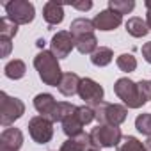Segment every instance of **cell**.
I'll return each mask as SVG.
<instances>
[{"label":"cell","instance_id":"24","mask_svg":"<svg viewBox=\"0 0 151 151\" xmlns=\"http://www.w3.org/2000/svg\"><path fill=\"white\" fill-rule=\"evenodd\" d=\"M117 151H146V147L139 139L128 135V137H123L121 144L117 146Z\"/></svg>","mask_w":151,"mask_h":151},{"label":"cell","instance_id":"6","mask_svg":"<svg viewBox=\"0 0 151 151\" xmlns=\"http://www.w3.org/2000/svg\"><path fill=\"white\" fill-rule=\"evenodd\" d=\"M4 7H6L7 18L16 25H27L36 16L34 6L30 2H27V0H11V2L4 4Z\"/></svg>","mask_w":151,"mask_h":151},{"label":"cell","instance_id":"11","mask_svg":"<svg viewBox=\"0 0 151 151\" xmlns=\"http://www.w3.org/2000/svg\"><path fill=\"white\" fill-rule=\"evenodd\" d=\"M23 146V133L18 128H6L0 135V151H20Z\"/></svg>","mask_w":151,"mask_h":151},{"label":"cell","instance_id":"9","mask_svg":"<svg viewBox=\"0 0 151 151\" xmlns=\"http://www.w3.org/2000/svg\"><path fill=\"white\" fill-rule=\"evenodd\" d=\"M52 53L57 57V59H66L73 48H77V45H75V37L68 32V30H59L53 37H52Z\"/></svg>","mask_w":151,"mask_h":151},{"label":"cell","instance_id":"1","mask_svg":"<svg viewBox=\"0 0 151 151\" xmlns=\"http://www.w3.org/2000/svg\"><path fill=\"white\" fill-rule=\"evenodd\" d=\"M34 68L37 69L39 78L46 84V86H53L59 87L60 78H62V71L59 66V59L48 52V50H41L36 57H34Z\"/></svg>","mask_w":151,"mask_h":151},{"label":"cell","instance_id":"21","mask_svg":"<svg viewBox=\"0 0 151 151\" xmlns=\"http://www.w3.org/2000/svg\"><path fill=\"white\" fill-rule=\"evenodd\" d=\"M112 57H114V53H112V50L109 46H100L91 55V62L94 66H98V68H103V66H109L112 62Z\"/></svg>","mask_w":151,"mask_h":151},{"label":"cell","instance_id":"14","mask_svg":"<svg viewBox=\"0 0 151 151\" xmlns=\"http://www.w3.org/2000/svg\"><path fill=\"white\" fill-rule=\"evenodd\" d=\"M91 146V137L87 133H80L78 137L68 139L66 142H62L60 151H89Z\"/></svg>","mask_w":151,"mask_h":151},{"label":"cell","instance_id":"8","mask_svg":"<svg viewBox=\"0 0 151 151\" xmlns=\"http://www.w3.org/2000/svg\"><path fill=\"white\" fill-rule=\"evenodd\" d=\"M78 96L86 101V105L94 107L103 101V87L93 78H82L78 87Z\"/></svg>","mask_w":151,"mask_h":151},{"label":"cell","instance_id":"13","mask_svg":"<svg viewBox=\"0 0 151 151\" xmlns=\"http://www.w3.org/2000/svg\"><path fill=\"white\" fill-rule=\"evenodd\" d=\"M80 82L82 78L78 77L77 73H64L62 78H60V84H59V91L60 94L64 96H73V94H78V87H80Z\"/></svg>","mask_w":151,"mask_h":151},{"label":"cell","instance_id":"29","mask_svg":"<svg viewBox=\"0 0 151 151\" xmlns=\"http://www.w3.org/2000/svg\"><path fill=\"white\" fill-rule=\"evenodd\" d=\"M0 45H2V57H7L11 52V39L9 37H0Z\"/></svg>","mask_w":151,"mask_h":151},{"label":"cell","instance_id":"2","mask_svg":"<svg viewBox=\"0 0 151 151\" xmlns=\"http://www.w3.org/2000/svg\"><path fill=\"white\" fill-rule=\"evenodd\" d=\"M93 109H94V119L98 121V124L119 126L126 121V116H128V109L124 105H117V103L101 101V103L94 105Z\"/></svg>","mask_w":151,"mask_h":151},{"label":"cell","instance_id":"17","mask_svg":"<svg viewBox=\"0 0 151 151\" xmlns=\"http://www.w3.org/2000/svg\"><path fill=\"white\" fill-rule=\"evenodd\" d=\"M75 45H77V50L80 53H84V55H93L98 50V39H96L94 32L75 37Z\"/></svg>","mask_w":151,"mask_h":151},{"label":"cell","instance_id":"7","mask_svg":"<svg viewBox=\"0 0 151 151\" xmlns=\"http://www.w3.org/2000/svg\"><path fill=\"white\" fill-rule=\"evenodd\" d=\"M29 133L37 144H48L53 137V123L45 116H36L29 121Z\"/></svg>","mask_w":151,"mask_h":151},{"label":"cell","instance_id":"18","mask_svg":"<svg viewBox=\"0 0 151 151\" xmlns=\"http://www.w3.org/2000/svg\"><path fill=\"white\" fill-rule=\"evenodd\" d=\"M94 32V25L91 20L87 18H77L73 20L69 25V34L73 37H78V36H86V34H93Z\"/></svg>","mask_w":151,"mask_h":151},{"label":"cell","instance_id":"20","mask_svg":"<svg viewBox=\"0 0 151 151\" xmlns=\"http://www.w3.org/2000/svg\"><path fill=\"white\" fill-rule=\"evenodd\" d=\"M126 32L130 36H133V37H144L149 32V29H147V23L142 18L133 16V18H130L126 22Z\"/></svg>","mask_w":151,"mask_h":151},{"label":"cell","instance_id":"30","mask_svg":"<svg viewBox=\"0 0 151 151\" xmlns=\"http://www.w3.org/2000/svg\"><path fill=\"white\" fill-rule=\"evenodd\" d=\"M73 7L78 9V11H89L93 7V2H91V0H86V2H75Z\"/></svg>","mask_w":151,"mask_h":151},{"label":"cell","instance_id":"10","mask_svg":"<svg viewBox=\"0 0 151 151\" xmlns=\"http://www.w3.org/2000/svg\"><path fill=\"white\" fill-rule=\"evenodd\" d=\"M121 23H123V16H121L119 13L112 11V9H105V11H101V13L96 14L94 20H93L94 29H98V30H105V32H107V30H114V29H117Z\"/></svg>","mask_w":151,"mask_h":151},{"label":"cell","instance_id":"3","mask_svg":"<svg viewBox=\"0 0 151 151\" xmlns=\"http://www.w3.org/2000/svg\"><path fill=\"white\" fill-rule=\"evenodd\" d=\"M89 137H91V146L94 149L114 147V146H119L123 140L119 126H109V124H98L96 128L91 130Z\"/></svg>","mask_w":151,"mask_h":151},{"label":"cell","instance_id":"5","mask_svg":"<svg viewBox=\"0 0 151 151\" xmlns=\"http://www.w3.org/2000/svg\"><path fill=\"white\" fill-rule=\"evenodd\" d=\"M114 93L117 94L119 100H123V103L128 107V109H140L144 103L140 100V94H139V87H137V82L130 80V78H119L116 80L114 84Z\"/></svg>","mask_w":151,"mask_h":151},{"label":"cell","instance_id":"25","mask_svg":"<svg viewBox=\"0 0 151 151\" xmlns=\"http://www.w3.org/2000/svg\"><path fill=\"white\" fill-rule=\"evenodd\" d=\"M16 32H18V25L16 23H13L7 16L0 18V37H9V39H13L16 36Z\"/></svg>","mask_w":151,"mask_h":151},{"label":"cell","instance_id":"15","mask_svg":"<svg viewBox=\"0 0 151 151\" xmlns=\"http://www.w3.org/2000/svg\"><path fill=\"white\" fill-rule=\"evenodd\" d=\"M43 18L48 25H59L64 20V9L57 2H46L43 7Z\"/></svg>","mask_w":151,"mask_h":151},{"label":"cell","instance_id":"19","mask_svg":"<svg viewBox=\"0 0 151 151\" xmlns=\"http://www.w3.org/2000/svg\"><path fill=\"white\" fill-rule=\"evenodd\" d=\"M4 71H6V77H7V78H11V80H20V78L25 77L27 68H25V62H23V60L13 59V60H9V62L6 64Z\"/></svg>","mask_w":151,"mask_h":151},{"label":"cell","instance_id":"34","mask_svg":"<svg viewBox=\"0 0 151 151\" xmlns=\"http://www.w3.org/2000/svg\"><path fill=\"white\" fill-rule=\"evenodd\" d=\"M146 7H147V11H151V0H146Z\"/></svg>","mask_w":151,"mask_h":151},{"label":"cell","instance_id":"12","mask_svg":"<svg viewBox=\"0 0 151 151\" xmlns=\"http://www.w3.org/2000/svg\"><path fill=\"white\" fill-rule=\"evenodd\" d=\"M57 103H59V101H55L53 96L48 94V93H41V94H37V96L34 98V109H36L41 116L48 117L50 121L53 119V114H55ZM52 123H53V121H52Z\"/></svg>","mask_w":151,"mask_h":151},{"label":"cell","instance_id":"35","mask_svg":"<svg viewBox=\"0 0 151 151\" xmlns=\"http://www.w3.org/2000/svg\"><path fill=\"white\" fill-rule=\"evenodd\" d=\"M89 151H100V149H94V147H91V149H89Z\"/></svg>","mask_w":151,"mask_h":151},{"label":"cell","instance_id":"26","mask_svg":"<svg viewBox=\"0 0 151 151\" xmlns=\"http://www.w3.org/2000/svg\"><path fill=\"white\" fill-rule=\"evenodd\" d=\"M135 128L142 135L151 137V114H139L135 119Z\"/></svg>","mask_w":151,"mask_h":151},{"label":"cell","instance_id":"27","mask_svg":"<svg viewBox=\"0 0 151 151\" xmlns=\"http://www.w3.org/2000/svg\"><path fill=\"white\" fill-rule=\"evenodd\" d=\"M77 116L80 117V121H82L84 124H89V123L94 119V109L89 107V105H82V107L77 109Z\"/></svg>","mask_w":151,"mask_h":151},{"label":"cell","instance_id":"33","mask_svg":"<svg viewBox=\"0 0 151 151\" xmlns=\"http://www.w3.org/2000/svg\"><path fill=\"white\" fill-rule=\"evenodd\" d=\"M144 147H146V151H151V137L146 140V144H144Z\"/></svg>","mask_w":151,"mask_h":151},{"label":"cell","instance_id":"23","mask_svg":"<svg viewBox=\"0 0 151 151\" xmlns=\"http://www.w3.org/2000/svg\"><path fill=\"white\" fill-rule=\"evenodd\" d=\"M133 7H135V2H133V0H110V2H109V9L119 13L121 16L132 13Z\"/></svg>","mask_w":151,"mask_h":151},{"label":"cell","instance_id":"28","mask_svg":"<svg viewBox=\"0 0 151 151\" xmlns=\"http://www.w3.org/2000/svg\"><path fill=\"white\" fill-rule=\"evenodd\" d=\"M137 87H139V94H140L142 103L151 101V82L149 80H140V82H137Z\"/></svg>","mask_w":151,"mask_h":151},{"label":"cell","instance_id":"16","mask_svg":"<svg viewBox=\"0 0 151 151\" xmlns=\"http://www.w3.org/2000/svg\"><path fill=\"white\" fill-rule=\"evenodd\" d=\"M78 109V107H77ZM86 124L80 121V117L77 116V110H75L69 117H66L64 121H62V132L69 137V139H73V137H78L80 133H84L82 132V128H84Z\"/></svg>","mask_w":151,"mask_h":151},{"label":"cell","instance_id":"32","mask_svg":"<svg viewBox=\"0 0 151 151\" xmlns=\"http://www.w3.org/2000/svg\"><path fill=\"white\" fill-rule=\"evenodd\" d=\"M146 23H147V29L151 30V11H147V14H146Z\"/></svg>","mask_w":151,"mask_h":151},{"label":"cell","instance_id":"4","mask_svg":"<svg viewBox=\"0 0 151 151\" xmlns=\"http://www.w3.org/2000/svg\"><path fill=\"white\" fill-rule=\"evenodd\" d=\"M23 114L25 103L22 100L13 98L7 93H0V123H2V126H11Z\"/></svg>","mask_w":151,"mask_h":151},{"label":"cell","instance_id":"22","mask_svg":"<svg viewBox=\"0 0 151 151\" xmlns=\"http://www.w3.org/2000/svg\"><path fill=\"white\" fill-rule=\"evenodd\" d=\"M116 64H117V68H119L121 71L132 73V71H135V68H137V59H135L132 53H121V55L117 57Z\"/></svg>","mask_w":151,"mask_h":151},{"label":"cell","instance_id":"31","mask_svg":"<svg viewBox=\"0 0 151 151\" xmlns=\"http://www.w3.org/2000/svg\"><path fill=\"white\" fill-rule=\"evenodd\" d=\"M142 57H144V60H146V62H149V64H151V41H149V43H146V45L142 46Z\"/></svg>","mask_w":151,"mask_h":151}]
</instances>
